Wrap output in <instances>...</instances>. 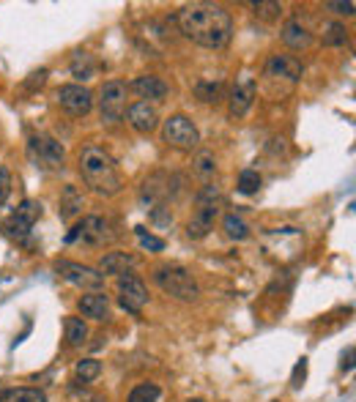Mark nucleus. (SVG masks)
<instances>
[{"instance_id": "obj_1", "label": "nucleus", "mask_w": 356, "mask_h": 402, "mask_svg": "<svg viewBox=\"0 0 356 402\" xmlns=\"http://www.w3.org/2000/svg\"><path fill=\"white\" fill-rule=\"evenodd\" d=\"M181 33L197 47L222 49L233 36V17L220 3H189L178 11Z\"/></svg>"}, {"instance_id": "obj_2", "label": "nucleus", "mask_w": 356, "mask_h": 402, "mask_svg": "<svg viewBox=\"0 0 356 402\" xmlns=\"http://www.w3.org/2000/svg\"><path fill=\"white\" fill-rule=\"evenodd\" d=\"M80 176L88 183L90 192H96L102 197H113V194L121 192V176H118L115 159L104 148H96V145L83 148V153H80Z\"/></svg>"}, {"instance_id": "obj_3", "label": "nucleus", "mask_w": 356, "mask_h": 402, "mask_svg": "<svg viewBox=\"0 0 356 402\" xmlns=\"http://www.w3.org/2000/svg\"><path fill=\"white\" fill-rule=\"evenodd\" d=\"M154 282L170 293L178 301H197L200 296V287H197V279L186 271L184 266H162L154 271Z\"/></svg>"}, {"instance_id": "obj_4", "label": "nucleus", "mask_w": 356, "mask_h": 402, "mask_svg": "<svg viewBox=\"0 0 356 402\" xmlns=\"http://www.w3.org/2000/svg\"><path fill=\"white\" fill-rule=\"evenodd\" d=\"M127 96L129 85L124 80H107L99 90V112L104 124H118L127 115Z\"/></svg>"}, {"instance_id": "obj_5", "label": "nucleus", "mask_w": 356, "mask_h": 402, "mask_svg": "<svg viewBox=\"0 0 356 402\" xmlns=\"http://www.w3.org/2000/svg\"><path fill=\"white\" fill-rule=\"evenodd\" d=\"M39 217H42V206L36 200H25V203H19V208L14 214H8L0 222V233L11 241H25Z\"/></svg>"}, {"instance_id": "obj_6", "label": "nucleus", "mask_w": 356, "mask_h": 402, "mask_svg": "<svg viewBox=\"0 0 356 402\" xmlns=\"http://www.w3.org/2000/svg\"><path fill=\"white\" fill-rule=\"evenodd\" d=\"M115 238V233H113V227L107 219H102V217H86L83 222H77L72 230H69V235H66V244H86V246H104V244H110Z\"/></svg>"}, {"instance_id": "obj_7", "label": "nucleus", "mask_w": 356, "mask_h": 402, "mask_svg": "<svg viewBox=\"0 0 356 402\" xmlns=\"http://www.w3.org/2000/svg\"><path fill=\"white\" fill-rule=\"evenodd\" d=\"M162 140L170 145V148H176V151H192V148H197V142H200V132H197V126L186 118V115H170L165 124H162Z\"/></svg>"}, {"instance_id": "obj_8", "label": "nucleus", "mask_w": 356, "mask_h": 402, "mask_svg": "<svg viewBox=\"0 0 356 402\" xmlns=\"http://www.w3.org/2000/svg\"><path fill=\"white\" fill-rule=\"evenodd\" d=\"M60 110H66L72 118H86L90 110H93V93L80 83H69V85H60L55 93Z\"/></svg>"}, {"instance_id": "obj_9", "label": "nucleus", "mask_w": 356, "mask_h": 402, "mask_svg": "<svg viewBox=\"0 0 356 402\" xmlns=\"http://www.w3.org/2000/svg\"><path fill=\"white\" fill-rule=\"evenodd\" d=\"M28 153H31V159L36 162V165H42V167H49V170H58V167H63V145L55 140V137H44V134H39V137H31V142H28Z\"/></svg>"}, {"instance_id": "obj_10", "label": "nucleus", "mask_w": 356, "mask_h": 402, "mask_svg": "<svg viewBox=\"0 0 356 402\" xmlns=\"http://www.w3.org/2000/svg\"><path fill=\"white\" fill-rule=\"evenodd\" d=\"M118 301H121V307L127 312L132 315L143 312V307L148 304V287L143 285L140 276H134V274L118 276Z\"/></svg>"}, {"instance_id": "obj_11", "label": "nucleus", "mask_w": 356, "mask_h": 402, "mask_svg": "<svg viewBox=\"0 0 356 402\" xmlns=\"http://www.w3.org/2000/svg\"><path fill=\"white\" fill-rule=\"evenodd\" d=\"M55 268H58V274H60L69 285H74V287H88V290L96 293V290L104 285V276L99 274V268L83 266V263H74V260H60Z\"/></svg>"}, {"instance_id": "obj_12", "label": "nucleus", "mask_w": 356, "mask_h": 402, "mask_svg": "<svg viewBox=\"0 0 356 402\" xmlns=\"http://www.w3.org/2000/svg\"><path fill=\"white\" fill-rule=\"evenodd\" d=\"M255 96H258V88H255V80L252 77H241L233 90H230V96H227V112L233 115V118H244L250 110H252V104H255Z\"/></svg>"}, {"instance_id": "obj_13", "label": "nucleus", "mask_w": 356, "mask_h": 402, "mask_svg": "<svg viewBox=\"0 0 356 402\" xmlns=\"http://www.w3.org/2000/svg\"><path fill=\"white\" fill-rule=\"evenodd\" d=\"M305 74V66L296 55H271L266 63L268 80H288V83H299Z\"/></svg>"}, {"instance_id": "obj_14", "label": "nucleus", "mask_w": 356, "mask_h": 402, "mask_svg": "<svg viewBox=\"0 0 356 402\" xmlns=\"http://www.w3.org/2000/svg\"><path fill=\"white\" fill-rule=\"evenodd\" d=\"M127 124L132 126L137 134H151L159 126V112L154 104L148 101H134L127 107Z\"/></svg>"}, {"instance_id": "obj_15", "label": "nucleus", "mask_w": 356, "mask_h": 402, "mask_svg": "<svg viewBox=\"0 0 356 402\" xmlns=\"http://www.w3.org/2000/svg\"><path fill=\"white\" fill-rule=\"evenodd\" d=\"M129 88H132L143 101H148V104H151V101H165L168 93H170L168 83H165L162 77H154V74H140V77H134Z\"/></svg>"}, {"instance_id": "obj_16", "label": "nucleus", "mask_w": 356, "mask_h": 402, "mask_svg": "<svg viewBox=\"0 0 356 402\" xmlns=\"http://www.w3.org/2000/svg\"><path fill=\"white\" fill-rule=\"evenodd\" d=\"M220 217V206H197V211L192 214V219L186 224V235L200 241L214 230V219Z\"/></svg>"}, {"instance_id": "obj_17", "label": "nucleus", "mask_w": 356, "mask_h": 402, "mask_svg": "<svg viewBox=\"0 0 356 402\" xmlns=\"http://www.w3.org/2000/svg\"><path fill=\"white\" fill-rule=\"evenodd\" d=\"M137 255L129 252H107L102 255L99 260V274L102 276H124V274H132V268L137 266Z\"/></svg>"}, {"instance_id": "obj_18", "label": "nucleus", "mask_w": 356, "mask_h": 402, "mask_svg": "<svg viewBox=\"0 0 356 402\" xmlns=\"http://www.w3.org/2000/svg\"><path fill=\"white\" fill-rule=\"evenodd\" d=\"M280 39L291 49H307L312 44V33L307 31V25H302V19H288L280 31Z\"/></svg>"}, {"instance_id": "obj_19", "label": "nucleus", "mask_w": 356, "mask_h": 402, "mask_svg": "<svg viewBox=\"0 0 356 402\" xmlns=\"http://www.w3.org/2000/svg\"><path fill=\"white\" fill-rule=\"evenodd\" d=\"M77 307H80V312L83 317H90V320H104L107 315H110V299L104 296V293H86L80 301H77Z\"/></svg>"}, {"instance_id": "obj_20", "label": "nucleus", "mask_w": 356, "mask_h": 402, "mask_svg": "<svg viewBox=\"0 0 356 402\" xmlns=\"http://www.w3.org/2000/svg\"><path fill=\"white\" fill-rule=\"evenodd\" d=\"M80 211H83V194H80L77 186L69 183V186L63 189V194H60V208H58V214H60V219H74Z\"/></svg>"}, {"instance_id": "obj_21", "label": "nucleus", "mask_w": 356, "mask_h": 402, "mask_svg": "<svg viewBox=\"0 0 356 402\" xmlns=\"http://www.w3.org/2000/svg\"><path fill=\"white\" fill-rule=\"evenodd\" d=\"M321 42L326 47H343L348 42V28L337 19H329L321 25Z\"/></svg>"}, {"instance_id": "obj_22", "label": "nucleus", "mask_w": 356, "mask_h": 402, "mask_svg": "<svg viewBox=\"0 0 356 402\" xmlns=\"http://www.w3.org/2000/svg\"><path fill=\"white\" fill-rule=\"evenodd\" d=\"M63 328H66V342H69L72 348L86 345V340H88V326H86L83 317H66V320H63Z\"/></svg>"}, {"instance_id": "obj_23", "label": "nucleus", "mask_w": 356, "mask_h": 402, "mask_svg": "<svg viewBox=\"0 0 356 402\" xmlns=\"http://www.w3.org/2000/svg\"><path fill=\"white\" fill-rule=\"evenodd\" d=\"M72 77H77V80L96 77V60L90 58L88 52H74L72 55Z\"/></svg>"}, {"instance_id": "obj_24", "label": "nucleus", "mask_w": 356, "mask_h": 402, "mask_svg": "<svg viewBox=\"0 0 356 402\" xmlns=\"http://www.w3.org/2000/svg\"><path fill=\"white\" fill-rule=\"evenodd\" d=\"M222 230L230 241H247V238H250V224L244 222L241 217H236V214H227V217H225Z\"/></svg>"}, {"instance_id": "obj_25", "label": "nucleus", "mask_w": 356, "mask_h": 402, "mask_svg": "<svg viewBox=\"0 0 356 402\" xmlns=\"http://www.w3.org/2000/svg\"><path fill=\"white\" fill-rule=\"evenodd\" d=\"M159 397H162V389L156 383H140L129 392L127 402H159Z\"/></svg>"}, {"instance_id": "obj_26", "label": "nucleus", "mask_w": 356, "mask_h": 402, "mask_svg": "<svg viewBox=\"0 0 356 402\" xmlns=\"http://www.w3.org/2000/svg\"><path fill=\"white\" fill-rule=\"evenodd\" d=\"M74 375H77V380H83V383L96 380V378L102 375V361H96V358H83V361H77Z\"/></svg>"}, {"instance_id": "obj_27", "label": "nucleus", "mask_w": 356, "mask_h": 402, "mask_svg": "<svg viewBox=\"0 0 356 402\" xmlns=\"http://www.w3.org/2000/svg\"><path fill=\"white\" fill-rule=\"evenodd\" d=\"M195 96H197L200 101H206V104H217L225 96V88L222 83H197V85H195Z\"/></svg>"}, {"instance_id": "obj_28", "label": "nucleus", "mask_w": 356, "mask_h": 402, "mask_svg": "<svg viewBox=\"0 0 356 402\" xmlns=\"http://www.w3.org/2000/svg\"><path fill=\"white\" fill-rule=\"evenodd\" d=\"M192 165H195V173H197L200 178H211V176L217 173V159H214V153H209V151H200Z\"/></svg>"}, {"instance_id": "obj_29", "label": "nucleus", "mask_w": 356, "mask_h": 402, "mask_svg": "<svg viewBox=\"0 0 356 402\" xmlns=\"http://www.w3.org/2000/svg\"><path fill=\"white\" fill-rule=\"evenodd\" d=\"M261 173L258 170H241V176H238V192L241 194H255L258 189H261Z\"/></svg>"}, {"instance_id": "obj_30", "label": "nucleus", "mask_w": 356, "mask_h": 402, "mask_svg": "<svg viewBox=\"0 0 356 402\" xmlns=\"http://www.w3.org/2000/svg\"><path fill=\"white\" fill-rule=\"evenodd\" d=\"M6 402H47V394L39 389H8Z\"/></svg>"}, {"instance_id": "obj_31", "label": "nucleus", "mask_w": 356, "mask_h": 402, "mask_svg": "<svg viewBox=\"0 0 356 402\" xmlns=\"http://www.w3.org/2000/svg\"><path fill=\"white\" fill-rule=\"evenodd\" d=\"M134 233H137V238H140V246H143V249H148V252H162V249H165V241H162V238H156V235H151L145 227H134Z\"/></svg>"}, {"instance_id": "obj_32", "label": "nucleus", "mask_w": 356, "mask_h": 402, "mask_svg": "<svg viewBox=\"0 0 356 402\" xmlns=\"http://www.w3.org/2000/svg\"><path fill=\"white\" fill-rule=\"evenodd\" d=\"M151 222L156 224V227H170V224H173V214H170V208H168L165 203L154 206V208H151Z\"/></svg>"}, {"instance_id": "obj_33", "label": "nucleus", "mask_w": 356, "mask_h": 402, "mask_svg": "<svg viewBox=\"0 0 356 402\" xmlns=\"http://www.w3.org/2000/svg\"><path fill=\"white\" fill-rule=\"evenodd\" d=\"M252 8H255V14L264 17V19H277L280 11H282L280 3H252Z\"/></svg>"}, {"instance_id": "obj_34", "label": "nucleus", "mask_w": 356, "mask_h": 402, "mask_svg": "<svg viewBox=\"0 0 356 402\" xmlns=\"http://www.w3.org/2000/svg\"><path fill=\"white\" fill-rule=\"evenodd\" d=\"M8 197H11V173L6 167H0V208L6 206Z\"/></svg>"}, {"instance_id": "obj_35", "label": "nucleus", "mask_w": 356, "mask_h": 402, "mask_svg": "<svg viewBox=\"0 0 356 402\" xmlns=\"http://www.w3.org/2000/svg\"><path fill=\"white\" fill-rule=\"evenodd\" d=\"M323 8L332 11V14H340V17H343V14H346V17H354L356 11L354 3H334V0H332V3H323Z\"/></svg>"}, {"instance_id": "obj_36", "label": "nucleus", "mask_w": 356, "mask_h": 402, "mask_svg": "<svg viewBox=\"0 0 356 402\" xmlns=\"http://www.w3.org/2000/svg\"><path fill=\"white\" fill-rule=\"evenodd\" d=\"M305 378H307V358H302V361L296 364V369H293V378H291L293 389H299V386L305 383Z\"/></svg>"}, {"instance_id": "obj_37", "label": "nucleus", "mask_w": 356, "mask_h": 402, "mask_svg": "<svg viewBox=\"0 0 356 402\" xmlns=\"http://www.w3.org/2000/svg\"><path fill=\"white\" fill-rule=\"evenodd\" d=\"M31 77H33V80H28V85H31V88H33V85H39V88H42V85L47 83V69H42V72H33Z\"/></svg>"}, {"instance_id": "obj_38", "label": "nucleus", "mask_w": 356, "mask_h": 402, "mask_svg": "<svg viewBox=\"0 0 356 402\" xmlns=\"http://www.w3.org/2000/svg\"><path fill=\"white\" fill-rule=\"evenodd\" d=\"M6 394H8V389H0V402H6Z\"/></svg>"}, {"instance_id": "obj_39", "label": "nucleus", "mask_w": 356, "mask_h": 402, "mask_svg": "<svg viewBox=\"0 0 356 402\" xmlns=\"http://www.w3.org/2000/svg\"><path fill=\"white\" fill-rule=\"evenodd\" d=\"M86 402H104V397H90V400H86Z\"/></svg>"}, {"instance_id": "obj_40", "label": "nucleus", "mask_w": 356, "mask_h": 402, "mask_svg": "<svg viewBox=\"0 0 356 402\" xmlns=\"http://www.w3.org/2000/svg\"><path fill=\"white\" fill-rule=\"evenodd\" d=\"M189 402H206V400H189Z\"/></svg>"}]
</instances>
